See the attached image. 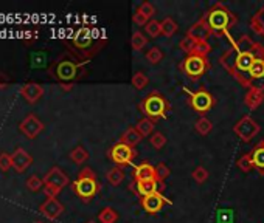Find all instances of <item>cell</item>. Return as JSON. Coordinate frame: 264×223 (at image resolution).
<instances>
[{"instance_id":"1","label":"cell","mask_w":264,"mask_h":223,"mask_svg":"<svg viewBox=\"0 0 264 223\" xmlns=\"http://www.w3.org/2000/svg\"><path fill=\"white\" fill-rule=\"evenodd\" d=\"M227 39L230 41L232 47L221 54L219 64L222 68H225V71L232 74L233 79L249 90L253 87L249 79V70L256 58L258 42H253L249 36H241L238 41H235L232 36H229Z\"/></svg>"},{"instance_id":"2","label":"cell","mask_w":264,"mask_h":223,"mask_svg":"<svg viewBox=\"0 0 264 223\" xmlns=\"http://www.w3.org/2000/svg\"><path fill=\"white\" fill-rule=\"evenodd\" d=\"M211 34L216 36H225L229 37L230 36V30L236 25L238 17L235 16V13H232V10L229 7H225L224 4L218 2L214 4L205 14H204Z\"/></svg>"},{"instance_id":"3","label":"cell","mask_w":264,"mask_h":223,"mask_svg":"<svg viewBox=\"0 0 264 223\" xmlns=\"http://www.w3.org/2000/svg\"><path fill=\"white\" fill-rule=\"evenodd\" d=\"M138 108L141 110V114L153 120L154 123L157 120H165L168 117V112L171 110V105L168 102V99L157 90L151 92L149 95H146L140 102H138Z\"/></svg>"},{"instance_id":"4","label":"cell","mask_w":264,"mask_h":223,"mask_svg":"<svg viewBox=\"0 0 264 223\" xmlns=\"http://www.w3.org/2000/svg\"><path fill=\"white\" fill-rule=\"evenodd\" d=\"M100 183L97 174L90 168H84L80 171L77 180L71 183V189L84 203H89L98 192H100Z\"/></svg>"},{"instance_id":"5","label":"cell","mask_w":264,"mask_h":223,"mask_svg":"<svg viewBox=\"0 0 264 223\" xmlns=\"http://www.w3.org/2000/svg\"><path fill=\"white\" fill-rule=\"evenodd\" d=\"M179 68L183 71V74L191 81H198L201 79L204 74L208 71L210 68V61L207 58L202 56H196V54H188L180 64Z\"/></svg>"},{"instance_id":"6","label":"cell","mask_w":264,"mask_h":223,"mask_svg":"<svg viewBox=\"0 0 264 223\" xmlns=\"http://www.w3.org/2000/svg\"><path fill=\"white\" fill-rule=\"evenodd\" d=\"M182 90L188 95V98H190V99H188V104H190V107L195 112H198L201 117H205V114H208V112L216 104L214 96L207 89H199L196 92H191V90H188L186 87H182Z\"/></svg>"},{"instance_id":"7","label":"cell","mask_w":264,"mask_h":223,"mask_svg":"<svg viewBox=\"0 0 264 223\" xmlns=\"http://www.w3.org/2000/svg\"><path fill=\"white\" fill-rule=\"evenodd\" d=\"M107 157L112 163H115L118 168H125V166H131L132 160L137 157V151L134 147L123 144V143H117L114 144L107 152Z\"/></svg>"},{"instance_id":"8","label":"cell","mask_w":264,"mask_h":223,"mask_svg":"<svg viewBox=\"0 0 264 223\" xmlns=\"http://www.w3.org/2000/svg\"><path fill=\"white\" fill-rule=\"evenodd\" d=\"M233 132L235 135L244 141V143H250L259 132V124L250 117V115H244L235 126H233Z\"/></svg>"},{"instance_id":"9","label":"cell","mask_w":264,"mask_h":223,"mask_svg":"<svg viewBox=\"0 0 264 223\" xmlns=\"http://www.w3.org/2000/svg\"><path fill=\"white\" fill-rule=\"evenodd\" d=\"M249 79L253 87L264 90V47L258 44L256 58L249 70Z\"/></svg>"},{"instance_id":"10","label":"cell","mask_w":264,"mask_h":223,"mask_svg":"<svg viewBox=\"0 0 264 223\" xmlns=\"http://www.w3.org/2000/svg\"><path fill=\"white\" fill-rule=\"evenodd\" d=\"M140 205H141V208L145 209V212H148V214H151V215H156V214H159L166 205L171 206L173 202L168 200L162 192H156V194H151V196L141 197V199H140Z\"/></svg>"},{"instance_id":"11","label":"cell","mask_w":264,"mask_h":223,"mask_svg":"<svg viewBox=\"0 0 264 223\" xmlns=\"http://www.w3.org/2000/svg\"><path fill=\"white\" fill-rule=\"evenodd\" d=\"M185 36L191 37V39L196 41V42H207V39L211 36V30H210L205 17L202 16L196 23H193L190 28H188Z\"/></svg>"},{"instance_id":"12","label":"cell","mask_w":264,"mask_h":223,"mask_svg":"<svg viewBox=\"0 0 264 223\" xmlns=\"http://www.w3.org/2000/svg\"><path fill=\"white\" fill-rule=\"evenodd\" d=\"M19 130L27 136V138H36L42 130H44V123L37 118L36 115H27L23 121L19 126Z\"/></svg>"},{"instance_id":"13","label":"cell","mask_w":264,"mask_h":223,"mask_svg":"<svg viewBox=\"0 0 264 223\" xmlns=\"http://www.w3.org/2000/svg\"><path fill=\"white\" fill-rule=\"evenodd\" d=\"M44 184H47V186H53V188H58V189H64L65 186L68 184V177L58 168V166H55V168H52L49 172H47V175H45V178H44Z\"/></svg>"},{"instance_id":"14","label":"cell","mask_w":264,"mask_h":223,"mask_svg":"<svg viewBox=\"0 0 264 223\" xmlns=\"http://www.w3.org/2000/svg\"><path fill=\"white\" fill-rule=\"evenodd\" d=\"M80 65L71 61H62L56 67V76L62 81H71L77 78Z\"/></svg>"},{"instance_id":"15","label":"cell","mask_w":264,"mask_h":223,"mask_svg":"<svg viewBox=\"0 0 264 223\" xmlns=\"http://www.w3.org/2000/svg\"><path fill=\"white\" fill-rule=\"evenodd\" d=\"M145 180H157L156 166H153L148 161L134 166V181H145Z\"/></svg>"},{"instance_id":"16","label":"cell","mask_w":264,"mask_h":223,"mask_svg":"<svg viewBox=\"0 0 264 223\" xmlns=\"http://www.w3.org/2000/svg\"><path fill=\"white\" fill-rule=\"evenodd\" d=\"M93 34H95V31H92V30L87 28V26L80 28V30L77 31V34H75V37H73V44H75V47L80 48V50H87V48H90V45H92V42H93V39H95Z\"/></svg>"},{"instance_id":"17","label":"cell","mask_w":264,"mask_h":223,"mask_svg":"<svg viewBox=\"0 0 264 223\" xmlns=\"http://www.w3.org/2000/svg\"><path fill=\"white\" fill-rule=\"evenodd\" d=\"M39 211H41V214L45 215L47 218L56 220V218L64 212V206H62V203H61L59 200H56V199H47V200L41 205Z\"/></svg>"},{"instance_id":"18","label":"cell","mask_w":264,"mask_h":223,"mask_svg":"<svg viewBox=\"0 0 264 223\" xmlns=\"http://www.w3.org/2000/svg\"><path fill=\"white\" fill-rule=\"evenodd\" d=\"M11 161H13V168L16 169V172H23L33 163V158L30 157V154L25 151V149L17 147L11 154Z\"/></svg>"},{"instance_id":"19","label":"cell","mask_w":264,"mask_h":223,"mask_svg":"<svg viewBox=\"0 0 264 223\" xmlns=\"http://www.w3.org/2000/svg\"><path fill=\"white\" fill-rule=\"evenodd\" d=\"M20 95L28 102H37L44 95V87L41 84H37V82H27L20 89Z\"/></svg>"},{"instance_id":"20","label":"cell","mask_w":264,"mask_h":223,"mask_svg":"<svg viewBox=\"0 0 264 223\" xmlns=\"http://www.w3.org/2000/svg\"><path fill=\"white\" fill-rule=\"evenodd\" d=\"M262 102H264V90L256 89V87H252L247 90V93L244 96V104L250 110H256Z\"/></svg>"},{"instance_id":"21","label":"cell","mask_w":264,"mask_h":223,"mask_svg":"<svg viewBox=\"0 0 264 223\" xmlns=\"http://www.w3.org/2000/svg\"><path fill=\"white\" fill-rule=\"evenodd\" d=\"M137 184V192L141 197L151 196V194H156L160 192L159 189H162V186L157 180H145V181H135Z\"/></svg>"},{"instance_id":"22","label":"cell","mask_w":264,"mask_h":223,"mask_svg":"<svg viewBox=\"0 0 264 223\" xmlns=\"http://www.w3.org/2000/svg\"><path fill=\"white\" fill-rule=\"evenodd\" d=\"M250 155H252V161H253L255 169H256L261 175H264V140L259 141V143L252 149Z\"/></svg>"},{"instance_id":"23","label":"cell","mask_w":264,"mask_h":223,"mask_svg":"<svg viewBox=\"0 0 264 223\" xmlns=\"http://www.w3.org/2000/svg\"><path fill=\"white\" fill-rule=\"evenodd\" d=\"M141 140H143V136L140 135V132H138V130L135 129V126H134V127H128V129L122 133L118 143L128 144V146H131V147H135L138 143H141Z\"/></svg>"},{"instance_id":"24","label":"cell","mask_w":264,"mask_h":223,"mask_svg":"<svg viewBox=\"0 0 264 223\" xmlns=\"http://www.w3.org/2000/svg\"><path fill=\"white\" fill-rule=\"evenodd\" d=\"M252 31L258 36H262L264 37V5L250 17V22H249Z\"/></svg>"},{"instance_id":"25","label":"cell","mask_w":264,"mask_h":223,"mask_svg":"<svg viewBox=\"0 0 264 223\" xmlns=\"http://www.w3.org/2000/svg\"><path fill=\"white\" fill-rule=\"evenodd\" d=\"M135 129L140 132V135L145 138V136H151L154 132H156V123L149 118H141L137 124H135Z\"/></svg>"},{"instance_id":"26","label":"cell","mask_w":264,"mask_h":223,"mask_svg":"<svg viewBox=\"0 0 264 223\" xmlns=\"http://www.w3.org/2000/svg\"><path fill=\"white\" fill-rule=\"evenodd\" d=\"M106 180H107L109 184H112V186H120V184L123 183V180H125V172H123V169L118 168V166H114L112 169H109L107 174H106Z\"/></svg>"},{"instance_id":"27","label":"cell","mask_w":264,"mask_h":223,"mask_svg":"<svg viewBox=\"0 0 264 223\" xmlns=\"http://www.w3.org/2000/svg\"><path fill=\"white\" fill-rule=\"evenodd\" d=\"M98 221L100 223H117L118 221V212L110 208V206H106L100 211L98 214Z\"/></svg>"},{"instance_id":"28","label":"cell","mask_w":264,"mask_h":223,"mask_svg":"<svg viewBox=\"0 0 264 223\" xmlns=\"http://www.w3.org/2000/svg\"><path fill=\"white\" fill-rule=\"evenodd\" d=\"M70 160L75 163V164H83L89 160V152L84 149V146H77L73 149V151L70 152Z\"/></svg>"},{"instance_id":"29","label":"cell","mask_w":264,"mask_h":223,"mask_svg":"<svg viewBox=\"0 0 264 223\" xmlns=\"http://www.w3.org/2000/svg\"><path fill=\"white\" fill-rule=\"evenodd\" d=\"M143 28H145L146 36H149L151 39H157V37L162 34V22H159L156 19H151Z\"/></svg>"},{"instance_id":"30","label":"cell","mask_w":264,"mask_h":223,"mask_svg":"<svg viewBox=\"0 0 264 223\" xmlns=\"http://www.w3.org/2000/svg\"><path fill=\"white\" fill-rule=\"evenodd\" d=\"M195 130L202 135V136H207L211 130H213V123L207 118V117H201L196 123H195Z\"/></svg>"},{"instance_id":"31","label":"cell","mask_w":264,"mask_h":223,"mask_svg":"<svg viewBox=\"0 0 264 223\" xmlns=\"http://www.w3.org/2000/svg\"><path fill=\"white\" fill-rule=\"evenodd\" d=\"M148 44V37L141 33V31H134L132 33V37H131V45H132V50L135 51H141Z\"/></svg>"},{"instance_id":"32","label":"cell","mask_w":264,"mask_h":223,"mask_svg":"<svg viewBox=\"0 0 264 223\" xmlns=\"http://www.w3.org/2000/svg\"><path fill=\"white\" fill-rule=\"evenodd\" d=\"M177 30H179V25L173 17H165L162 20V34L163 36L171 37V36H174L177 33Z\"/></svg>"},{"instance_id":"33","label":"cell","mask_w":264,"mask_h":223,"mask_svg":"<svg viewBox=\"0 0 264 223\" xmlns=\"http://www.w3.org/2000/svg\"><path fill=\"white\" fill-rule=\"evenodd\" d=\"M236 168H238L241 172H244V174L252 172V171L255 169L253 161H252V155H250V154H243V155L238 158V161H236Z\"/></svg>"},{"instance_id":"34","label":"cell","mask_w":264,"mask_h":223,"mask_svg":"<svg viewBox=\"0 0 264 223\" xmlns=\"http://www.w3.org/2000/svg\"><path fill=\"white\" fill-rule=\"evenodd\" d=\"M145 58H146V61H148L149 64L157 65V64L162 62V59H163V51H162L159 47H151V48L146 51Z\"/></svg>"},{"instance_id":"35","label":"cell","mask_w":264,"mask_h":223,"mask_svg":"<svg viewBox=\"0 0 264 223\" xmlns=\"http://www.w3.org/2000/svg\"><path fill=\"white\" fill-rule=\"evenodd\" d=\"M149 143H151V146H153V147L156 149V151H162V149L166 146L168 140H166L165 133H162V132H154L153 135L149 136Z\"/></svg>"},{"instance_id":"36","label":"cell","mask_w":264,"mask_h":223,"mask_svg":"<svg viewBox=\"0 0 264 223\" xmlns=\"http://www.w3.org/2000/svg\"><path fill=\"white\" fill-rule=\"evenodd\" d=\"M148 82H149V79L143 71H135L131 79V84L135 90H143L148 86Z\"/></svg>"},{"instance_id":"37","label":"cell","mask_w":264,"mask_h":223,"mask_svg":"<svg viewBox=\"0 0 264 223\" xmlns=\"http://www.w3.org/2000/svg\"><path fill=\"white\" fill-rule=\"evenodd\" d=\"M156 172H157V180L162 186V189H165V180L171 175V169L165 163H159L156 166Z\"/></svg>"},{"instance_id":"38","label":"cell","mask_w":264,"mask_h":223,"mask_svg":"<svg viewBox=\"0 0 264 223\" xmlns=\"http://www.w3.org/2000/svg\"><path fill=\"white\" fill-rule=\"evenodd\" d=\"M27 188H28L31 192L41 191V189L44 188V180L39 178L37 175H31V177H28V180H27Z\"/></svg>"},{"instance_id":"39","label":"cell","mask_w":264,"mask_h":223,"mask_svg":"<svg viewBox=\"0 0 264 223\" xmlns=\"http://www.w3.org/2000/svg\"><path fill=\"white\" fill-rule=\"evenodd\" d=\"M191 177H193V180H195L196 183L202 184V183H205V181L208 180L210 174H208V171H207L204 166H198V168H195V169H193Z\"/></svg>"},{"instance_id":"40","label":"cell","mask_w":264,"mask_h":223,"mask_svg":"<svg viewBox=\"0 0 264 223\" xmlns=\"http://www.w3.org/2000/svg\"><path fill=\"white\" fill-rule=\"evenodd\" d=\"M195 45H196V41H193L191 37H188V36L182 37V41L179 42V48H180V50H182V51H183L186 56L193 53Z\"/></svg>"},{"instance_id":"41","label":"cell","mask_w":264,"mask_h":223,"mask_svg":"<svg viewBox=\"0 0 264 223\" xmlns=\"http://www.w3.org/2000/svg\"><path fill=\"white\" fill-rule=\"evenodd\" d=\"M210 51H211V47H210L208 41H207V42H196V45H195V50H193V53H191V54H196V56H202V58H207V56L210 54Z\"/></svg>"},{"instance_id":"42","label":"cell","mask_w":264,"mask_h":223,"mask_svg":"<svg viewBox=\"0 0 264 223\" xmlns=\"http://www.w3.org/2000/svg\"><path fill=\"white\" fill-rule=\"evenodd\" d=\"M11 168H13L11 155H10V154H7V152H2V154H0V171L8 172Z\"/></svg>"},{"instance_id":"43","label":"cell","mask_w":264,"mask_h":223,"mask_svg":"<svg viewBox=\"0 0 264 223\" xmlns=\"http://www.w3.org/2000/svg\"><path fill=\"white\" fill-rule=\"evenodd\" d=\"M137 10H138L140 13H143L149 20H151V17H153V16L156 14V8H154V5H153V4H149V2H143Z\"/></svg>"},{"instance_id":"44","label":"cell","mask_w":264,"mask_h":223,"mask_svg":"<svg viewBox=\"0 0 264 223\" xmlns=\"http://www.w3.org/2000/svg\"><path fill=\"white\" fill-rule=\"evenodd\" d=\"M47 61V56L44 53H34L31 54V65L33 67H44V62Z\"/></svg>"},{"instance_id":"45","label":"cell","mask_w":264,"mask_h":223,"mask_svg":"<svg viewBox=\"0 0 264 223\" xmlns=\"http://www.w3.org/2000/svg\"><path fill=\"white\" fill-rule=\"evenodd\" d=\"M132 22L137 25V26H145L148 22H149V19L143 14V13H140L138 10L134 13V16H132Z\"/></svg>"},{"instance_id":"46","label":"cell","mask_w":264,"mask_h":223,"mask_svg":"<svg viewBox=\"0 0 264 223\" xmlns=\"http://www.w3.org/2000/svg\"><path fill=\"white\" fill-rule=\"evenodd\" d=\"M44 192H45L47 199H56V197H58V194L61 192V189L53 188V186H47V184H44Z\"/></svg>"},{"instance_id":"47","label":"cell","mask_w":264,"mask_h":223,"mask_svg":"<svg viewBox=\"0 0 264 223\" xmlns=\"http://www.w3.org/2000/svg\"><path fill=\"white\" fill-rule=\"evenodd\" d=\"M87 223H95V221H87Z\"/></svg>"},{"instance_id":"48","label":"cell","mask_w":264,"mask_h":223,"mask_svg":"<svg viewBox=\"0 0 264 223\" xmlns=\"http://www.w3.org/2000/svg\"><path fill=\"white\" fill-rule=\"evenodd\" d=\"M36 223H42V221H36Z\"/></svg>"}]
</instances>
